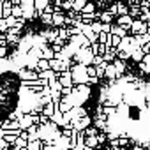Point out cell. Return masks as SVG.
<instances>
[{
  "label": "cell",
  "mask_w": 150,
  "mask_h": 150,
  "mask_svg": "<svg viewBox=\"0 0 150 150\" xmlns=\"http://www.w3.org/2000/svg\"><path fill=\"white\" fill-rule=\"evenodd\" d=\"M18 78L21 80V83L23 81H35L37 80V71H28V69L21 67V69H18Z\"/></svg>",
  "instance_id": "obj_1"
},
{
  "label": "cell",
  "mask_w": 150,
  "mask_h": 150,
  "mask_svg": "<svg viewBox=\"0 0 150 150\" xmlns=\"http://www.w3.org/2000/svg\"><path fill=\"white\" fill-rule=\"evenodd\" d=\"M58 83H60L64 88H71V87H74V85H72V76H71V71L58 72Z\"/></svg>",
  "instance_id": "obj_2"
},
{
  "label": "cell",
  "mask_w": 150,
  "mask_h": 150,
  "mask_svg": "<svg viewBox=\"0 0 150 150\" xmlns=\"http://www.w3.org/2000/svg\"><path fill=\"white\" fill-rule=\"evenodd\" d=\"M111 35H117L118 39H124V37H127L129 35V28L127 27H118V25H113L111 23V32H110Z\"/></svg>",
  "instance_id": "obj_3"
},
{
  "label": "cell",
  "mask_w": 150,
  "mask_h": 150,
  "mask_svg": "<svg viewBox=\"0 0 150 150\" xmlns=\"http://www.w3.org/2000/svg\"><path fill=\"white\" fill-rule=\"evenodd\" d=\"M132 21H134V20H132V18H131L129 14H125V16H118V18H117V23H115V25H118V27H127V28H129Z\"/></svg>",
  "instance_id": "obj_4"
},
{
  "label": "cell",
  "mask_w": 150,
  "mask_h": 150,
  "mask_svg": "<svg viewBox=\"0 0 150 150\" xmlns=\"http://www.w3.org/2000/svg\"><path fill=\"white\" fill-rule=\"evenodd\" d=\"M104 78H108L110 81H117V71H115L113 64H110V65L106 67V71H104Z\"/></svg>",
  "instance_id": "obj_5"
},
{
  "label": "cell",
  "mask_w": 150,
  "mask_h": 150,
  "mask_svg": "<svg viewBox=\"0 0 150 150\" xmlns=\"http://www.w3.org/2000/svg\"><path fill=\"white\" fill-rule=\"evenodd\" d=\"M2 141H4L7 146H14V143H16V136H14L13 132H4V134H2Z\"/></svg>",
  "instance_id": "obj_6"
},
{
  "label": "cell",
  "mask_w": 150,
  "mask_h": 150,
  "mask_svg": "<svg viewBox=\"0 0 150 150\" xmlns=\"http://www.w3.org/2000/svg\"><path fill=\"white\" fill-rule=\"evenodd\" d=\"M99 21H101L103 25H111V21H113V16H111L108 11H103V13H99Z\"/></svg>",
  "instance_id": "obj_7"
},
{
  "label": "cell",
  "mask_w": 150,
  "mask_h": 150,
  "mask_svg": "<svg viewBox=\"0 0 150 150\" xmlns=\"http://www.w3.org/2000/svg\"><path fill=\"white\" fill-rule=\"evenodd\" d=\"M53 113H55V104H53V103L44 104V106H42V110H41V115H44V117H48V118H50Z\"/></svg>",
  "instance_id": "obj_8"
},
{
  "label": "cell",
  "mask_w": 150,
  "mask_h": 150,
  "mask_svg": "<svg viewBox=\"0 0 150 150\" xmlns=\"http://www.w3.org/2000/svg\"><path fill=\"white\" fill-rule=\"evenodd\" d=\"M41 51H42V58H44V60H48V62H50V60H53V58H55V53L51 51V48H50V46H44Z\"/></svg>",
  "instance_id": "obj_9"
},
{
  "label": "cell",
  "mask_w": 150,
  "mask_h": 150,
  "mask_svg": "<svg viewBox=\"0 0 150 150\" xmlns=\"http://www.w3.org/2000/svg\"><path fill=\"white\" fill-rule=\"evenodd\" d=\"M42 148V141L41 139H34L27 143V150H41Z\"/></svg>",
  "instance_id": "obj_10"
},
{
  "label": "cell",
  "mask_w": 150,
  "mask_h": 150,
  "mask_svg": "<svg viewBox=\"0 0 150 150\" xmlns=\"http://www.w3.org/2000/svg\"><path fill=\"white\" fill-rule=\"evenodd\" d=\"M85 0H74V2H72V11L74 13H81L83 11V7H85Z\"/></svg>",
  "instance_id": "obj_11"
},
{
  "label": "cell",
  "mask_w": 150,
  "mask_h": 150,
  "mask_svg": "<svg viewBox=\"0 0 150 150\" xmlns=\"http://www.w3.org/2000/svg\"><path fill=\"white\" fill-rule=\"evenodd\" d=\"M94 13H96V4L94 2H87L85 7H83V11L80 14H94Z\"/></svg>",
  "instance_id": "obj_12"
},
{
  "label": "cell",
  "mask_w": 150,
  "mask_h": 150,
  "mask_svg": "<svg viewBox=\"0 0 150 150\" xmlns=\"http://www.w3.org/2000/svg\"><path fill=\"white\" fill-rule=\"evenodd\" d=\"M127 13H129L127 6H125V4H122V2H117V18H118V16H125Z\"/></svg>",
  "instance_id": "obj_13"
},
{
  "label": "cell",
  "mask_w": 150,
  "mask_h": 150,
  "mask_svg": "<svg viewBox=\"0 0 150 150\" xmlns=\"http://www.w3.org/2000/svg\"><path fill=\"white\" fill-rule=\"evenodd\" d=\"M6 41H7V46H18L20 44V37L18 35H13V34H6Z\"/></svg>",
  "instance_id": "obj_14"
},
{
  "label": "cell",
  "mask_w": 150,
  "mask_h": 150,
  "mask_svg": "<svg viewBox=\"0 0 150 150\" xmlns=\"http://www.w3.org/2000/svg\"><path fill=\"white\" fill-rule=\"evenodd\" d=\"M37 72H41V71H48L50 69V62L48 60H44V58H41V60H37Z\"/></svg>",
  "instance_id": "obj_15"
},
{
  "label": "cell",
  "mask_w": 150,
  "mask_h": 150,
  "mask_svg": "<svg viewBox=\"0 0 150 150\" xmlns=\"http://www.w3.org/2000/svg\"><path fill=\"white\" fill-rule=\"evenodd\" d=\"M83 134H85V138H96V136L99 134V131H97L94 125H90V127H87V129L83 131Z\"/></svg>",
  "instance_id": "obj_16"
},
{
  "label": "cell",
  "mask_w": 150,
  "mask_h": 150,
  "mask_svg": "<svg viewBox=\"0 0 150 150\" xmlns=\"http://www.w3.org/2000/svg\"><path fill=\"white\" fill-rule=\"evenodd\" d=\"M143 57H145V55H143V51H141L139 48H138L136 51H132V55H131V58H132L134 62H138V64H139V62L143 60Z\"/></svg>",
  "instance_id": "obj_17"
},
{
  "label": "cell",
  "mask_w": 150,
  "mask_h": 150,
  "mask_svg": "<svg viewBox=\"0 0 150 150\" xmlns=\"http://www.w3.org/2000/svg\"><path fill=\"white\" fill-rule=\"evenodd\" d=\"M71 110H72V106H71V104H67V103L60 101V104H58V111H60V113H69Z\"/></svg>",
  "instance_id": "obj_18"
},
{
  "label": "cell",
  "mask_w": 150,
  "mask_h": 150,
  "mask_svg": "<svg viewBox=\"0 0 150 150\" xmlns=\"http://www.w3.org/2000/svg\"><path fill=\"white\" fill-rule=\"evenodd\" d=\"M115 58H117V57H115L113 53H110V51H106V53L103 55V62H106V64H113Z\"/></svg>",
  "instance_id": "obj_19"
},
{
  "label": "cell",
  "mask_w": 150,
  "mask_h": 150,
  "mask_svg": "<svg viewBox=\"0 0 150 150\" xmlns=\"http://www.w3.org/2000/svg\"><path fill=\"white\" fill-rule=\"evenodd\" d=\"M51 16H53V14H44V13H41L39 18H41V21H42L44 25H50V27H51Z\"/></svg>",
  "instance_id": "obj_20"
},
{
  "label": "cell",
  "mask_w": 150,
  "mask_h": 150,
  "mask_svg": "<svg viewBox=\"0 0 150 150\" xmlns=\"http://www.w3.org/2000/svg\"><path fill=\"white\" fill-rule=\"evenodd\" d=\"M117 141H118V148H125V146L131 143V139H129V138H118Z\"/></svg>",
  "instance_id": "obj_21"
},
{
  "label": "cell",
  "mask_w": 150,
  "mask_h": 150,
  "mask_svg": "<svg viewBox=\"0 0 150 150\" xmlns=\"http://www.w3.org/2000/svg\"><path fill=\"white\" fill-rule=\"evenodd\" d=\"M96 139H97V145H103V143H108V139H106V134H104V132H99V134L96 136Z\"/></svg>",
  "instance_id": "obj_22"
},
{
  "label": "cell",
  "mask_w": 150,
  "mask_h": 150,
  "mask_svg": "<svg viewBox=\"0 0 150 150\" xmlns=\"http://www.w3.org/2000/svg\"><path fill=\"white\" fill-rule=\"evenodd\" d=\"M7 25H6V20L4 18H0V34H7Z\"/></svg>",
  "instance_id": "obj_23"
},
{
  "label": "cell",
  "mask_w": 150,
  "mask_h": 150,
  "mask_svg": "<svg viewBox=\"0 0 150 150\" xmlns=\"http://www.w3.org/2000/svg\"><path fill=\"white\" fill-rule=\"evenodd\" d=\"M87 76L88 78H96V67L94 65H88L87 67Z\"/></svg>",
  "instance_id": "obj_24"
},
{
  "label": "cell",
  "mask_w": 150,
  "mask_h": 150,
  "mask_svg": "<svg viewBox=\"0 0 150 150\" xmlns=\"http://www.w3.org/2000/svg\"><path fill=\"white\" fill-rule=\"evenodd\" d=\"M6 25H7V28H13L16 25V20L13 16H9V18H6Z\"/></svg>",
  "instance_id": "obj_25"
},
{
  "label": "cell",
  "mask_w": 150,
  "mask_h": 150,
  "mask_svg": "<svg viewBox=\"0 0 150 150\" xmlns=\"http://www.w3.org/2000/svg\"><path fill=\"white\" fill-rule=\"evenodd\" d=\"M101 64H103V57H94V58H92V65H94V67H99Z\"/></svg>",
  "instance_id": "obj_26"
},
{
  "label": "cell",
  "mask_w": 150,
  "mask_h": 150,
  "mask_svg": "<svg viewBox=\"0 0 150 150\" xmlns=\"http://www.w3.org/2000/svg\"><path fill=\"white\" fill-rule=\"evenodd\" d=\"M108 13H110V14H111V16H113V18H115V16H117V2H115V4H111V6H110V9H108Z\"/></svg>",
  "instance_id": "obj_27"
},
{
  "label": "cell",
  "mask_w": 150,
  "mask_h": 150,
  "mask_svg": "<svg viewBox=\"0 0 150 150\" xmlns=\"http://www.w3.org/2000/svg\"><path fill=\"white\" fill-rule=\"evenodd\" d=\"M97 83H99V80H97V78H88V81H87V85H88V87H90V85H97Z\"/></svg>",
  "instance_id": "obj_28"
},
{
  "label": "cell",
  "mask_w": 150,
  "mask_h": 150,
  "mask_svg": "<svg viewBox=\"0 0 150 150\" xmlns=\"http://www.w3.org/2000/svg\"><path fill=\"white\" fill-rule=\"evenodd\" d=\"M41 150H55V146H53V145H42Z\"/></svg>",
  "instance_id": "obj_29"
},
{
  "label": "cell",
  "mask_w": 150,
  "mask_h": 150,
  "mask_svg": "<svg viewBox=\"0 0 150 150\" xmlns=\"http://www.w3.org/2000/svg\"><path fill=\"white\" fill-rule=\"evenodd\" d=\"M131 150H143V146H139V145H134V146H132Z\"/></svg>",
  "instance_id": "obj_30"
},
{
  "label": "cell",
  "mask_w": 150,
  "mask_h": 150,
  "mask_svg": "<svg viewBox=\"0 0 150 150\" xmlns=\"http://www.w3.org/2000/svg\"><path fill=\"white\" fill-rule=\"evenodd\" d=\"M111 150H124V148H111Z\"/></svg>",
  "instance_id": "obj_31"
},
{
  "label": "cell",
  "mask_w": 150,
  "mask_h": 150,
  "mask_svg": "<svg viewBox=\"0 0 150 150\" xmlns=\"http://www.w3.org/2000/svg\"><path fill=\"white\" fill-rule=\"evenodd\" d=\"M0 111H2V106H0Z\"/></svg>",
  "instance_id": "obj_32"
}]
</instances>
